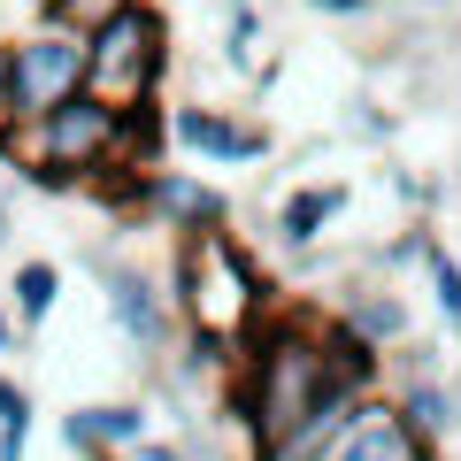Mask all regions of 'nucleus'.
I'll return each instance as SVG.
<instances>
[{
    "mask_svg": "<svg viewBox=\"0 0 461 461\" xmlns=\"http://www.w3.org/2000/svg\"><path fill=\"white\" fill-rule=\"evenodd\" d=\"M346 200H354V185H346V177H315V185H293V193L277 200V215H269L277 247H285V254H308V247H323L330 230H339Z\"/></svg>",
    "mask_w": 461,
    "mask_h": 461,
    "instance_id": "9d476101",
    "label": "nucleus"
},
{
    "mask_svg": "<svg viewBox=\"0 0 461 461\" xmlns=\"http://www.w3.org/2000/svg\"><path fill=\"white\" fill-rule=\"evenodd\" d=\"M315 16H369V8H377V0H308Z\"/></svg>",
    "mask_w": 461,
    "mask_h": 461,
    "instance_id": "412c9836",
    "label": "nucleus"
},
{
    "mask_svg": "<svg viewBox=\"0 0 461 461\" xmlns=\"http://www.w3.org/2000/svg\"><path fill=\"white\" fill-rule=\"evenodd\" d=\"M16 346H23V330H16V315L0 308V362H8V354H16Z\"/></svg>",
    "mask_w": 461,
    "mask_h": 461,
    "instance_id": "4be33fe9",
    "label": "nucleus"
},
{
    "mask_svg": "<svg viewBox=\"0 0 461 461\" xmlns=\"http://www.w3.org/2000/svg\"><path fill=\"white\" fill-rule=\"evenodd\" d=\"M169 147L177 154H200V162H223V169H247V162H269V131L262 123H239L230 108H169Z\"/></svg>",
    "mask_w": 461,
    "mask_h": 461,
    "instance_id": "6e6552de",
    "label": "nucleus"
},
{
    "mask_svg": "<svg viewBox=\"0 0 461 461\" xmlns=\"http://www.w3.org/2000/svg\"><path fill=\"white\" fill-rule=\"evenodd\" d=\"M8 230H16V200L0 193V254H8Z\"/></svg>",
    "mask_w": 461,
    "mask_h": 461,
    "instance_id": "5701e85b",
    "label": "nucleus"
},
{
    "mask_svg": "<svg viewBox=\"0 0 461 461\" xmlns=\"http://www.w3.org/2000/svg\"><path fill=\"white\" fill-rule=\"evenodd\" d=\"M23 8H32V16H54V8H62V0H23Z\"/></svg>",
    "mask_w": 461,
    "mask_h": 461,
    "instance_id": "b1692460",
    "label": "nucleus"
},
{
    "mask_svg": "<svg viewBox=\"0 0 461 461\" xmlns=\"http://www.w3.org/2000/svg\"><path fill=\"white\" fill-rule=\"evenodd\" d=\"M277 285L254 269V254L230 239V230H193L177 239V262H169V308H177L185 339H208L223 354H247V339L277 315Z\"/></svg>",
    "mask_w": 461,
    "mask_h": 461,
    "instance_id": "f03ea898",
    "label": "nucleus"
},
{
    "mask_svg": "<svg viewBox=\"0 0 461 461\" xmlns=\"http://www.w3.org/2000/svg\"><path fill=\"white\" fill-rule=\"evenodd\" d=\"M32 423H39L32 384L0 369V461H23V454H32Z\"/></svg>",
    "mask_w": 461,
    "mask_h": 461,
    "instance_id": "dca6fc26",
    "label": "nucleus"
},
{
    "mask_svg": "<svg viewBox=\"0 0 461 461\" xmlns=\"http://www.w3.org/2000/svg\"><path fill=\"white\" fill-rule=\"evenodd\" d=\"M85 93V32L77 23L32 16V32L8 39V100H16V131L32 123L39 108Z\"/></svg>",
    "mask_w": 461,
    "mask_h": 461,
    "instance_id": "423d86ee",
    "label": "nucleus"
},
{
    "mask_svg": "<svg viewBox=\"0 0 461 461\" xmlns=\"http://www.w3.org/2000/svg\"><path fill=\"white\" fill-rule=\"evenodd\" d=\"M100 461H131V454H100Z\"/></svg>",
    "mask_w": 461,
    "mask_h": 461,
    "instance_id": "a878e982",
    "label": "nucleus"
},
{
    "mask_svg": "<svg viewBox=\"0 0 461 461\" xmlns=\"http://www.w3.org/2000/svg\"><path fill=\"white\" fill-rule=\"evenodd\" d=\"M115 131H123V108L100 93H69L54 108H39L32 123L16 131V162H39V169H69V177L93 193V177L115 169Z\"/></svg>",
    "mask_w": 461,
    "mask_h": 461,
    "instance_id": "20e7f679",
    "label": "nucleus"
},
{
    "mask_svg": "<svg viewBox=\"0 0 461 461\" xmlns=\"http://www.w3.org/2000/svg\"><path fill=\"white\" fill-rule=\"evenodd\" d=\"M139 438H154V408H147V400H85V408L62 415V446L77 461L131 454Z\"/></svg>",
    "mask_w": 461,
    "mask_h": 461,
    "instance_id": "1a4fd4ad",
    "label": "nucleus"
},
{
    "mask_svg": "<svg viewBox=\"0 0 461 461\" xmlns=\"http://www.w3.org/2000/svg\"><path fill=\"white\" fill-rule=\"evenodd\" d=\"M93 269H100V285H108V323H115V339L131 346V362H169V346H177V308H169V293L147 277L139 262H123V254H93Z\"/></svg>",
    "mask_w": 461,
    "mask_h": 461,
    "instance_id": "0eeeda50",
    "label": "nucleus"
},
{
    "mask_svg": "<svg viewBox=\"0 0 461 461\" xmlns=\"http://www.w3.org/2000/svg\"><path fill=\"white\" fill-rule=\"evenodd\" d=\"M393 408H400V423L415 430V446H446L461 430V400H454V384H446L438 369H430V377H400Z\"/></svg>",
    "mask_w": 461,
    "mask_h": 461,
    "instance_id": "f8f14e48",
    "label": "nucleus"
},
{
    "mask_svg": "<svg viewBox=\"0 0 461 461\" xmlns=\"http://www.w3.org/2000/svg\"><path fill=\"white\" fill-rule=\"evenodd\" d=\"M254 39H262V0H230V32H223L230 69H254Z\"/></svg>",
    "mask_w": 461,
    "mask_h": 461,
    "instance_id": "a211bd4d",
    "label": "nucleus"
},
{
    "mask_svg": "<svg viewBox=\"0 0 461 461\" xmlns=\"http://www.w3.org/2000/svg\"><path fill=\"white\" fill-rule=\"evenodd\" d=\"M415 461H446V454H438V446H423V454H415Z\"/></svg>",
    "mask_w": 461,
    "mask_h": 461,
    "instance_id": "393cba45",
    "label": "nucleus"
},
{
    "mask_svg": "<svg viewBox=\"0 0 461 461\" xmlns=\"http://www.w3.org/2000/svg\"><path fill=\"white\" fill-rule=\"evenodd\" d=\"M423 277H430V300H438V315H446V330L461 339V262L446 254V239L430 230L423 239Z\"/></svg>",
    "mask_w": 461,
    "mask_h": 461,
    "instance_id": "f3484780",
    "label": "nucleus"
},
{
    "mask_svg": "<svg viewBox=\"0 0 461 461\" xmlns=\"http://www.w3.org/2000/svg\"><path fill=\"white\" fill-rule=\"evenodd\" d=\"M330 393H354V384L330 377L323 339H315V315L277 308V315H269V323L247 339V354H239V369H230L223 408L239 415V430H247L254 461H262L269 446H277L285 430L315 408V400H330Z\"/></svg>",
    "mask_w": 461,
    "mask_h": 461,
    "instance_id": "f257e3e1",
    "label": "nucleus"
},
{
    "mask_svg": "<svg viewBox=\"0 0 461 461\" xmlns=\"http://www.w3.org/2000/svg\"><path fill=\"white\" fill-rule=\"evenodd\" d=\"M0 162H16V100H8V39H0Z\"/></svg>",
    "mask_w": 461,
    "mask_h": 461,
    "instance_id": "aec40b11",
    "label": "nucleus"
},
{
    "mask_svg": "<svg viewBox=\"0 0 461 461\" xmlns=\"http://www.w3.org/2000/svg\"><path fill=\"white\" fill-rule=\"evenodd\" d=\"M330 315H339L362 346H377V354H393V346L408 339V300H400L393 285H362V293H346Z\"/></svg>",
    "mask_w": 461,
    "mask_h": 461,
    "instance_id": "ddd939ff",
    "label": "nucleus"
},
{
    "mask_svg": "<svg viewBox=\"0 0 461 461\" xmlns=\"http://www.w3.org/2000/svg\"><path fill=\"white\" fill-rule=\"evenodd\" d=\"M423 446H415V430L400 423V408H393V393H362L354 400V415H346V438H339V454L330 461H415Z\"/></svg>",
    "mask_w": 461,
    "mask_h": 461,
    "instance_id": "9b49d317",
    "label": "nucleus"
},
{
    "mask_svg": "<svg viewBox=\"0 0 461 461\" xmlns=\"http://www.w3.org/2000/svg\"><path fill=\"white\" fill-rule=\"evenodd\" d=\"M93 193H115L131 215H147L154 230H177V239H193V230H230V193L223 185H208L200 169H139V177H123V169H108V177H93Z\"/></svg>",
    "mask_w": 461,
    "mask_h": 461,
    "instance_id": "39448f33",
    "label": "nucleus"
},
{
    "mask_svg": "<svg viewBox=\"0 0 461 461\" xmlns=\"http://www.w3.org/2000/svg\"><path fill=\"white\" fill-rule=\"evenodd\" d=\"M115 8H131V0H62V8H54V23H77V32H93V23H108Z\"/></svg>",
    "mask_w": 461,
    "mask_h": 461,
    "instance_id": "6ab92c4d",
    "label": "nucleus"
},
{
    "mask_svg": "<svg viewBox=\"0 0 461 461\" xmlns=\"http://www.w3.org/2000/svg\"><path fill=\"white\" fill-rule=\"evenodd\" d=\"M8 293H16V330H39L54 308H62V262H47V254H23L16 277H8Z\"/></svg>",
    "mask_w": 461,
    "mask_h": 461,
    "instance_id": "2eb2a0df",
    "label": "nucleus"
},
{
    "mask_svg": "<svg viewBox=\"0 0 461 461\" xmlns=\"http://www.w3.org/2000/svg\"><path fill=\"white\" fill-rule=\"evenodd\" d=\"M162 77H169V16L154 0H131L85 32V93L131 108V100H162Z\"/></svg>",
    "mask_w": 461,
    "mask_h": 461,
    "instance_id": "7ed1b4c3",
    "label": "nucleus"
},
{
    "mask_svg": "<svg viewBox=\"0 0 461 461\" xmlns=\"http://www.w3.org/2000/svg\"><path fill=\"white\" fill-rule=\"evenodd\" d=\"M169 162V100H131L123 108V131H115V169L139 177V169Z\"/></svg>",
    "mask_w": 461,
    "mask_h": 461,
    "instance_id": "4468645a",
    "label": "nucleus"
}]
</instances>
